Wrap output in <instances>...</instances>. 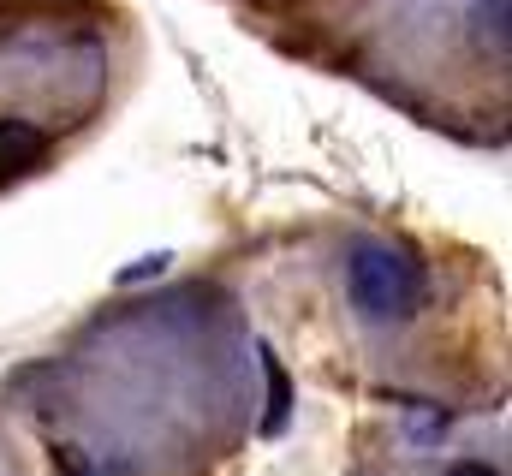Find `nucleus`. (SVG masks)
I'll return each instance as SVG.
<instances>
[{"instance_id": "obj_4", "label": "nucleus", "mask_w": 512, "mask_h": 476, "mask_svg": "<svg viewBox=\"0 0 512 476\" xmlns=\"http://www.w3.org/2000/svg\"><path fill=\"white\" fill-rule=\"evenodd\" d=\"M167 268V256H143V262H131L126 274H120V286H131V280H149V274H161Z\"/></svg>"}, {"instance_id": "obj_1", "label": "nucleus", "mask_w": 512, "mask_h": 476, "mask_svg": "<svg viewBox=\"0 0 512 476\" xmlns=\"http://www.w3.org/2000/svg\"><path fill=\"white\" fill-rule=\"evenodd\" d=\"M346 286H352V304L376 322H405L417 304H423V274L411 256L387 250V244H358L352 262H346Z\"/></svg>"}, {"instance_id": "obj_3", "label": "nucleus", "mask_w": 512, "mask_h": 476, "mask_svg": "<svg viewBox=\"0 0 512 476\" xmlns=\"http://www.w3.org/2000/svg\"><path fill=\"white\" fill-rule=\"evenodd\" d=\"M262 369H268V411H262V435H280L286 429V417H292V381H286V369H280V357L262 346Z\"/></svg>"}, {"instance_id": "obj_2", "label": "nucleus", "mask_w": 512, "mask_h": 476, "mask_svg": "<svg viewBox=\"0 0 512 476\" xmlns=\"http://www.w3.org/2000/svg\"><path fill=\"white\" fill-rule=\"evenodd\" d=\"M48 161V131L30 119H0V185L36 173Z\"/></svg>"}, {"instance_id": "obj_5", "label": "nucleus", "mask_w": 512, "mask_h": 476, "mask_svg": "<svg viewBox=\"0 0 512 476\" xmlns=\"http://www.w3.org/2000/svg\"><path fill=\"white\" fill-rule=\"evenodd\" d=\"M447 476H501V471H495V465H483V459H459Z\"/></svg>"}]
</instances>
